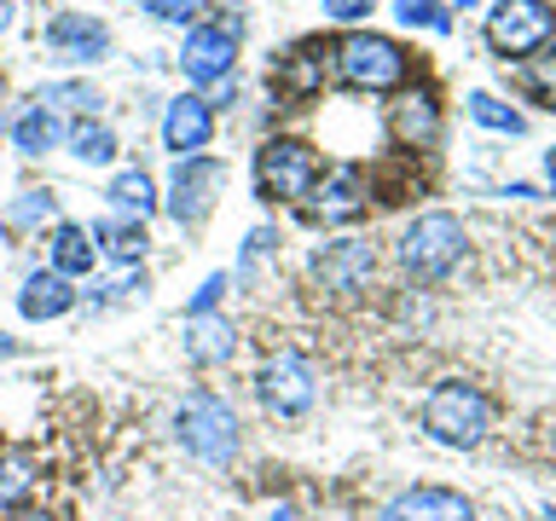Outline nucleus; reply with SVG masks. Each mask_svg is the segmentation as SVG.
Masks as SVG:
<instances>
[{
	"instance_id": "1",
	"label": "nucleus",
	"mask_w": 556,
	"mask_h": 521,
	"mask_svg": "<svg viewBox=\"0 0 556 521\" xmlns=\"http://www.w3.org/2000/svg\"><path fill=\"white\" fill-rule=\"evenodd\" d=\"M486 429H493V406H486V394L476 382H434L429 399H424V434L441 446H481Z\"/></svg>"
},
{
	"instance_id": "2",
	"label": "nucleus",
	"mask_w": 556,
	"mask_h": 521,
	"mask_svg": "<svg viewBox=\"0 0 556 521\" xmlns=\"http://www.w3.org/2000/svg\"><path fill=\"white\" fill-rule=\"evenodd\" d=\"M174 429H180V446L203 463H226L238 452V411L208 389L186 394V406L174 411Z\"/></svg>"
},
{
	"instance_id": "3",
	"label": "nucleus",
	"mask_w": 556,
	"mask_h": 521,
	"mask_svg": "<svg viewBox=\"0 0 556 521\" xmlns=\"http://www.w3.org/2000/svg\"><path fill=\"white\" fill-rule=\"evenodd\" d=\"M464 255V226L452 215H417L400 232V267L412 278H446Z\"/></svg>"
},
{
	"instance_id": "4",
	"label": "nucleus",
	"mask_w": 556,
	"mask_h": 521,
	"mask_svg": "<svg viewBox=\"0 0 556 521\" xmlns=\"http://www.w3.org/2000/svg\"><path fill=\"white\" fill-rule=\"evenodd\" d=\"M313 180H319V163H313V151L302 139H267L255 156V186L261 198H278V203H295L307 198Z\"/></svg>"
},
{
	"instance_id": "5",
	"label": "nucleus",
	"mask_w": 556,
	"mask_h": 521,
	"mask_svg": "<svg viewBox=\"0 0 556 521\" xmlns=\"http://www.w3.org/2000/svg\"><path fill=\"white\" fill-rule=\"evenodd\" d=\"M337 76L348 87H371V93H382V87L406 81V52H400L389 35H348V41L337 47Z\"/></svg>"
},
{
	"instance_id": "6",
	"label": "nucleus",
	"mask_w": 556,
	"mask_h": 521,
	"mask_svg": "<svg viewBox=\"0 0 556 521\" xmlns=\"http://www.w3.org/2000/svg\"><path fill=\"white\" fill-rule=\"evenodd\" d=\"M556 17L545 0H498L493 17H486V41L498 52H539L551 41Z\"/></svg>"
},
{
	"instance_id": "7",
	"label": "nucleus",
	"mask_w": 556,
	"mask_h": 521,
	"mask_svg": "<svg viewBox=\"0 0 556 521\" xmlns=\"http://www.w3.org/2000/svg\"><path fill=\"white\" fill-rule=\"evenodd\" d=\"M255 394H261V406L278 411V417H295V411H307L313 406V371L295 354H278L261 365V377H255Z\"/></svg>"
},
{
	"instance_id": "8",
	"label": "nucleus",
	"mask_w": 556,
	"mask_h": 521,
	"mask_svg": "<svg viewBox=\"0 0 556 521\" xmlns=\"http://www.w3.org/2000/svg\"><path fill=\"white\" fill-rule=\"evenodd\" d=\"M371 272H377V250H371V243H359V238L325 243V250L313 255V278H319L325 290H337V295L365 290V284H371Z\"/></svg>"
},
{
	"instance_id": "9",
	"label": "nucleus",
	"mask_w": 556,
	"mask_h": 521,
	"mask_svg": "<svg viewBox=\"0 0 556 521\" xmlns=\"http://www.w3.org/2000/svg\"><path fill=\"white\" fill-rule=\"evenodd\" d=\"M215 191H220V168L203 163V156H186V163L174 168V191H168L174 220H191V226H198L208 208H215Z\"/></svg>"
},
{
	"instance_id": "10",
	"label": "nucleus",
	"mask_w": 556,
	"mask_h": 521,
	"mask_svg": "<svg viewBox=\"0 0 556 521\" xmlns=\"http://www.w3.org/2000/svg\"><path fill=\"white\" fill-rule=\"evenodd\" d=\"M377 521H476V510H469V498L452 493V486H412V493H400Z\"/></svg>"
},
{
	"instance_id": "11",
	"label": "nucleus",
	"mask_w": 556,
	"mask_h": 521,
	"mask_svg": "<svg viewBox=\"0 0 556 521\" xmlns=\"http://www.w3.org/2000/svg\"><path fill=\"white\" fill-rule=\"evenodd\" d=\"M365 174L359 168H330L325 180H313V215L319 220H354L365 215Z\"/></svg>"
},
{
	"instance_id": "12",
	"label": "nucleus",
	"mask_w": 556,
	"mask_h": 521,
	"mask_svg": "<svg viewBox=\"0 0 556 521\" xmlns=\"http://www.w3.org/2000/svg\"><path fill=\"white\" fill-rule=\"evenodd\" d=\"M186 81H220L232 69V29H191L180 47Z\"/></svg>"
},
{
	"instance_id": "13",
	"label": "nucleus",
	"mask_w": 556,
	"mask_h": 521,
	"mask_svg": "<svg viewBox=\"0 0 556 521\" xmlns=\"http://www.w3.org/2000/svg\"><path fill=\"white\" fill-rule=\"evenodd\" d=\"M47 47L64 52L70 64H93L99 52L111 47V35H104V24H93V17L64 12V17H52V24H47Z\"/></svg>"
},
{
	"instance_id": "14",
	"label": "nucleus",
	"mask_w": 556,
	"mask_h": 521,
	"mask_svg": "<svg viewBox=\"0 0 556 521\" xmlns=\"http://www.w3.org/2000/svg\"><path fill=\"white\" fill-rule=\"evenodd\" d=\"M208 134H215V116H208V104L203 99H174L168 104V116H163V139H168V151H203L208 145Z\"/></svg>"
},
{
	"instance_id": "15",
	"label": "nucleus",
	"mask_w": 556,
	"mask_h": 521,
	"mask_svg": "<svg viewBox=\"0 0 556 521\" xmlns=\"http://www.w3.org/2000/svg\"><path fill=\"white\" fill-rule=\"evenodd\" d=\"M70 302H76V290H70L64 272H29L24 295H17L24 319H59V313H70Z\"/></svg>"
},
{
	"instance_id": "16",
	"label": "nucleus",
	"mask_w": 556,
	"mask_h": 521,
	"mask_svg": "<svg viewBox=\"0 0 556 521\" xmlns=\"http://www.w3.org/2000/svg\"><path fill=\"white\" fill-rule=\"evenodd\" d=\"M389 122H394V139H400V145H429L434 128H441V116H434V99H429V93H400L394 111H389Z\"/></svg>"
},
{
	"instance_id": "17",
	"label": "nucleus",
	"mask_w": 556,
	"mask_h": 521,
	"mask_svg": "<svg viewBox=\"0 0 556 521\" xmlns=\"http://www.w3.org/2000/svg\"><path fill=\"white\" fill-rule=\"evenodd\" d=\"M232 347H238V336H232V325L226 319H186V354L198 359V365H220V359H232Z\"/></svg>"
},
{
	"instance_id": "18",
	"label": "nucleus",
	"mask_w": 556,
	"mask_h": 521,
	"mask_svg": "<svg viewBox=\"0 0 556 521\" xmlns=\"http://www.w3.org/2000/svg\"><path fill=\"white\" fill-rule=\"evenodd\" d=\"M93 232H81V226H59L52 232V272H93Z\"/></svg>"
},
{
	"instance_id": "19",
	"label": "nucleus",
	"mask_w": 556,
	"mask_h": 521,
	"mask_svg": "<svg viewBox=\"0 0 556 521\" xmlns=\"http://www.w3.org/2000/svg\"><path fill=\"white\" fill-rule=\"evenodd\" d=\"M93 250H104L111 260H139L146 255V226L139 220H99L93 226Z\"/></svg>"
},
{
	"instance_id": "20",
	"label": "nucleus",
	"mask_w": 556,
	"mask_h": 521,
	"mask_svg": "<svg viewBox=\"0 0 556 521\" xmlns=\"http://www.w3.org/2000/svg\"><path fill=\"white\" fill-rule=\"evenodd\" d=\"M104 198H111V203L122 208V215H139V220H146L151 208H156V191H151V180H146V174H139V168L116 174V180H111V191H104Z\"/></svg>"
},
{
	"instance_id": "21",
	"label": "nucleus",
	"mask_w": 556,
	"mask_h": 521,
	"mask_svg": "<svg viewBox=\"0 0 556 521\" xmlns=\"http://www.w3.org/2000/svg\"><path fill=\"white\" fill-rule=\"evenodd\" d=\"M12 139H17V151H24V156H47L52 139H59V122H52L47 111H24L12 122Z\"/></svg>"
},
{
	"instance_id": "22",
	"label": "nucleus",
	"mask_w": 556,
	"mask_h": 521,
	"mask_svg": "<svg viewBox=\"0 0 556 521\" xmlns=\"http://www.w3.org/2000/svg\"><path fill=\"white\" fill-rule=\"evenodd\" d=\"M35 486V463L29 458H0V516H12Z\"/></svg>"
},
{
	"instance_id": "23",
	"label": "nucleus",
	"mask_w": 556,
	"mask_h": 521,
	"mask_svg": "<svg viewBox=\"0 0 556 521\" xmlns=\"http://www.w3.org/2000/svg\"><path fill=\"white\" fill-rule=\"evenodd\" d=\"M93 87H81V81H52V87H41V111L52 116V111H93Z\"/></svg>"
},
{
	"instance_id": "24",
	"label": "nucleus",
	"mask_w": 556,
	"mask_h": 521,
	"mask_svg": "<svg viewBox=\"0 0 556 521\" xmlns=\"http://www.w3.org/2000/svg\"><path fill=\"white\" fill-rule=\"evenodd\" d=\"M469 116L481 122V128H498V134H521V116L510 104H498L493 93H469Z\"/></svg>"
},
{
	"instance_id": "25",
	"label": "nucleus",
	"mask_w": 556,
	"mask_h": 521,
	"mask_svg": "<svg viewBox=\"0 0 556 521\" xmlns=\"http://www.w3.org/2000/svg\"><path fill=\"white\" fill-rule=\"evenodd\" d=\"M76 156H81V163H111V156H116V134L87 122V128H76Z\"/></svg>"
},
{
	"instance_id": "26",
	"label": "nucleus",
	"mask_w": 556,
	"mask_h": 521,
	"mask_svg": "<svg viewBox=\"0 0 556 521\" xmlns=\"http://www.w3.org/2000/svg\"><path fill=\"white\" fill-rule=\"evenodd\" d=\"M47 215H52V198H47V191H24V198L12 203L7 226H12V232H24V226H41Z\"/></svg>"
},
{
	"instance_id": "27",
	"label": "nucleus",
	"mask_w": 556,
	"mask_h": 521,
	"mask_svg": "<svg viewBox=\"0 0 556 521\" xmlns=\"http://www.w3.org/2000/svg\"><path fill=\"white\" fill-rule=\"evenodd\" d=\"M394 17H400V24H429V29H446V12L434 7V0H400Z\"/></svg>"
},
{
	"instance_id": "28",
	"label": "nucleus",
	"mask_w": 556,
	"mask_h": 521,
	"mask_svg": "<svg viewBox=\"0 0 556 521\" xmlns=\"http://www.w3.org/2000/svg\"><path fill=\"white\" fill-rule=\"evenodd\" d=\"M220 295H226V278L215 272V278H208V284H203L198 295H191V307H186V319H203V313H208V307H215V302H220Z\"/></svg>"
},
{
	"instance_id": "29",
	"label": "nucleus",
	"mask_w": 556,
	"mask_h": 521,
	"mask_svg": "<svg viewBox=\"0 0 556 521\" xmlns=\"http://www.w3.org/2000/svg\"><path fill=\"white\" fill-rule=\"evenodd\" d=\"M151 12H156V17H168V24H186V17H198V12H203V0H151Z\"/></svg>"
},
{
	"instance_id": "30",
	"label": "nucleus",
	"mask_w": 556,
	"mask_h": 521,
	"mask_svg": "<svg viewBox=\"0 0 556 521\" xmlns=\"http://www.w3.org/2000/svg\"><path fill=\"white\" fill-rule=\"evenodd\" d=\"M325 12H330V17H342V24H354V17L371 12V0H325Z\"/></svg>"
},
{
	"instance_id": "31",
	"label": "nucleus",
	"mask_w": 556,
	"mask_h": 521,
	"mask_svg": "<svg viewBox=\"0 0 556 521\" xmlns=\"http://www.w3.org/2000/svg\"><path fill=\"white\" fill-rule=\"evenodd\" d=\"M533 81H539V93H551V99H556V52H545V59H539Z\"/></svg>"
},
{
	"instance_id": "32",
	"label": "nucleus",
	"mask_w": 556,
	"mask_h": 521,
	"mask_svg": "<svg viewBox=\"0 0 556 521\" xmlns=\"http://www.w3.org/2000/svg\"><path fill=\"white\" fill-rule=\"evenodd\" d=\"M7 24H12V7H7V0H0V35H7Z\"/></svg>"
},
{
	"instance_id": "33",
	"label": "nucleus",
	"mask_w": 556,
	"mask_h": 521,
	"mask_svg": "<svg viewBox=\"0 0 556 521\" xmlns=\"http://www.w3.org/2000/svg\"><path fill=\"white\" fill-rule=\"evenodd\" d=\"M17 521H47V516H41V510H24V516H17Z\"/></svg>"
},
{
	"instance_id": "34",
	"label": "nucleus",
	"mask_w": 556,
	"mask_h": 521,
	"mask_svg": "<svg viewBox=\"0 0 556 521\" xmlns=\"http://www.w3.org/2000/svg\"><path fill=\"white\" fill-rule=\"evenodd\" d=\"M545 168H551V186H556V151H551V163H545Z\"/></svg>"
},
{
	"instance_id": "35",
	"label": "nucleus",
	"mask_w": 556,
	"mask_h": 521,
	"mask_svg": "<svg viewBox=\"0 0 556 521\" xmlns=\"http://www.w3.org/2000/svg\"><path fill=\"white\" fill-rule=\"evenodd\" d=\"M273 521H290V510H278V516H273Z\"/></svg>"
},
{
	"instance_id": "36",
	"label": "nucleus",
	"mask_w": 556,
	"mask_h": 521,
	"mask_svg": "<svg viewBox=\"0 0 556 521\" xmlns=\"http://www.w3.org/2000/svg\"><path fill=\"white\" fill-rule=\"evenodd\" d=\"M551 521H556V510H551Z\"/></svg>"
}]
</instances>
